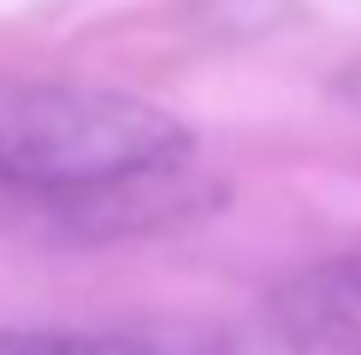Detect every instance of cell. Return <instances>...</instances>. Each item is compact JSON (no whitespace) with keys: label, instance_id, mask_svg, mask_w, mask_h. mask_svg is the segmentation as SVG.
<instances>
[{"label":"cell","instance_id":"2","mask_svg":"<svg viewBox=\"0 0 361 355\" xmlns=\"http://www.w3.org/2000/svg\"><path fill=\"white\" fill-rule=\"evenodd\" d=\"M172 355H361V337L320 325V320H302V314H284V308L267 302V314H255V320L190 332L184 344H172Z\"/></svg>","mask_w":361,"mask_h":355},{"label":"cell","instance_id":"4","mask_svg":"<svg viewBox=\"0 0 361 355\" xmlns=\"http://www.w3.org/2000/svg\"><path fill=\"white\" fill-rule=\"evenodd\" d=\"M0 355H172V344L113 337V332H48V325H18V332H0Z\"/></svg>","mask_w":361,"mask_h":355},{"label":"cell","instance_id":"5","mask_svg":"<svg viewBox=\"0 0 361 355\" xmlns=\"http://www.w3.org/2000/svg\"><path fill=\"white\" fill-rule=\"evenodd\" d=\"M338 101H343V107H355V113H361V59H355V66H350V71L338 77Z\"/></svg>","mask_w":361,"mask_h":355},{"label":"cell","instance_id":"3","mask_svg":"<svg viewBox=\"0 0 361 355\" xmlns=\"http://www.w3.org/2000/svg\"><path fill=\"white\" fill-rule=\"evenodd\" d=\"M273 308L302 314V320H320V325H338V332H355V337H361V255L320 261V266H308V273H296L290 285H279Z\"/></svg>","mask_w":361,"mask_h":355},{"label":"cell","instance_id":"1","mask_svg":"<svg viewBox=\"0 0 361 355\" xmlns=\"http://www.w3.org/2000/svg\"><path fill=\"white\" fill-rule=\"evenodd\" d=\"M195 148L166 107L83 83H0V189L89 201L118 184L172 172Z\"/></svg>","mask_w":361,"mask_h":355}]
</instances>
